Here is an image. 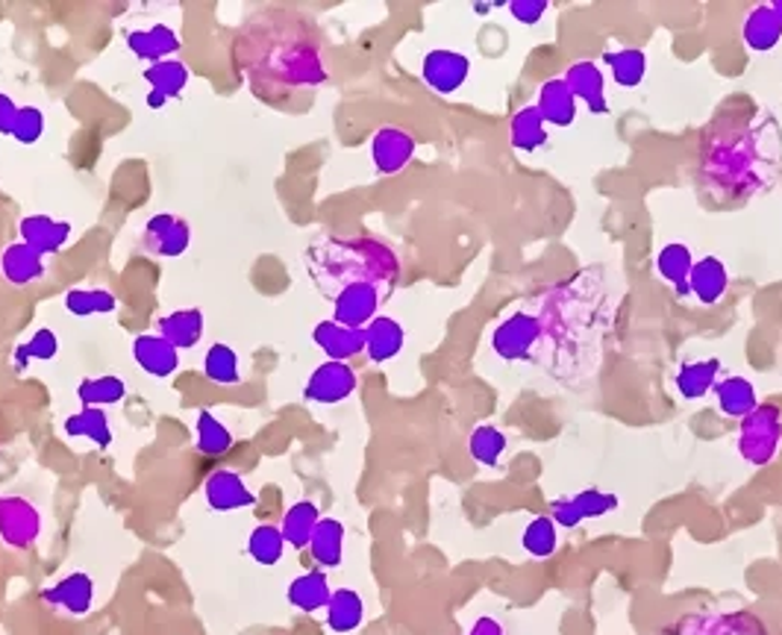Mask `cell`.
<instances>
[{
	"instance_id": "obj_1",
	"label": "cell",
	"mask_w": 782,
	"mask_h": 635,
	"mask_svg": "<svg viewBox=\"0 0 782 635\" xmlns=\"http://www.w3.org/2000/svg\"><path fill=\"white\" fill-rule=\"evenodd\" d=\"M230 59L250 94L271 110H297L330 80L318 30L292 7L250 12L233 38Z\"/></svg>"
},
{
	"instance_id": "obj_2",
	"label": "cell",
	"mask_w": 782,
	"mask_h": 635,
	"mask_svg": "<svg viewBox=\"0 0 782 635\" xmlns=\"http://www.w3.org/2000/svg\"><path fill=\"white\" fill-rule=\"evenodd\" d=\"M782 174V124L768 106L733 101L700 133L698 185L709 201L741 203Z\"/></svg>"
},
{
	"instance_id": "obj_3",
	"label": "cell",
	"mask_w": 782,
	"mask_h": 635,
	"mask_svg": "<svg viewBox=\"0 0 782 635\" xmlns=\"http://www.w3.org/2000/svg\"><path fill=\"white\" fill-rule=\"evenodd\" d=\"M607 283L600 268H582L574 280L551 286L526 301L539 321L533 365L559 379L598 371L607 332Z\"/></svg>"
},
{
	"instance_id": "obj_4",
	"label": "cell",
	"mask_w": 782,
	"mask_h": 635,
	"mask_svg": "<svg viewBox=\"0 0 782 635\" xmlns=\"http://www.w3.org/2000/svg\"><path fill=\"white\" fill-rule=\"evenodd\" d=\"M306 274L324 301H336L353 286H374L392 297L400 280L395 248L374 236H321L304 253Z\"/></svg>"
},
{
	"instance_id": "obj_5",
	"label": "cell",
	"mask_w": 782,
	"mask_h": 635,
	"mask_svg": "<svg viewBox=\"0 0 782 635\" xmlns=\"http://www.w3.org/2000/svg\"><path fill=\"white\" fill-rule=\"evenodd\" d=\"M782 451V406L759 400L753 412L738 423V453L747 465L764 468Z\"/></svg>"
},
{
	"instance_id": "obj_6",
	"label": "cell",
	"mask_w": 782,
	"mask_h": 635,
	"mask_svg": "<svg viewBox=\"0 0 782 635\" xmlns=\"http://www.w3.org/2000/svg\"><path fill=\"white\" fill-rule=\"evenodd\" d=\"M192 248V224L174 212L150 215L138 233V250L154 259H177Z\"/></svg>"
},
{
	"instance_id": "obj_7",
	"label": "cell",
	"mask_w": 782,
	"mask_h": 635,
	"mask_svg": "<svg viewBox=\"0 0 782 635\" xmlns=\"http://www.w3.org/2000/svg\"><path fill=\"white\" fill-rule=\"evenodd\" d=\"M535 348H539V321L526 306L515 309L491 330V350L503 362H530L533 365Z\"/></svg>"
},
{
	"instance_id": "obj_8",
	"label": "cell",
	"mask_w": 782,
	"mask_h": 635,
	"mask_svg": "<svg viewBox=\"0 0 782 635\" xmlns=\"http://www.w3.org/2000/svg\"><path fill=\"white\" fill-rule=\"evenodd\" d=\"M42 535L38 507L24 495H0V542L12 551L36 547Z\"/></svg>"
},
{
	"instance_id": "obj_9",
	"label": "cell",
	"mask_w": 782,
	"mask_h": 635,
	"mask_svg": "<svg viewBox=\"0 0 782 635\" xmlns=\"http://www.w3.org/2000/svg\"><path fill=\"white\" fill-rule=\"evenodd\" d=\"M356 386H360V377H356V371H353L350 362L324 360L306 379L304 397L309 404L336 406L353 397Z\"/></svg>"
},
{
	"instance_id": "obj_10",
	"label": "cell",
	"mask_w": 782,
	"mask_h": 635,
	"mask_svg": "<svg viewBox=\"0 0 782 635\" xmlns=\"http://www.w3.org/2000/svg\"><path fill=\"white\" fill-rule=\"evenodd\" d=\"M423 83L439 94L460 92L471 77V59L453 47H435L421 63Z\"/></svg>"
},
{
	"instance_id": "obj_11",
	"label": "cell",
	"mask_w": 782,
	"mask_h": 635,
	"mask_svg": "<svg viewBox=\"0 0 782 635\" xmlns=\"http://www.w3.org/2000/svg\"><path fill=\"white\" fill-rule=\"evenodd\" d=\"M415 150L418 145H415L412 133H406L404 127H395V124H386L371 136V162L379 177L400 174L412 162Z\"/></svg>"
},
{
	"instance_id": "obj_12",
	"label": "cell",
	"mask_w": 782,
	"mask_h": 635,
	"mask_svg": "<svg viewBox=\"0 0 782 635\" xmlns=\"http://www.w3.org/2000/svg\"><path fill=\"white\" fill-rule=\"evenodd\" d=\"M94 591L98 589H94L92 574L75 571L68 574V577H63V580H56L54 586H47V589L38 591V600H42L45 606L56 609V612L83 617L92 612Z\"/></svg>"
},
{
	"instance_id": "obj_13",
	"label": "cell",
	"mask_w": 782,
	"mask_h": 635,
	"mask_svg": "<svg viewBox=\"0 0 782 635\" xmlns=\"http://www.w3.org/2000/svg\"><path fill=\"white\" fill-rule=\"evenodd\" d=\"M203 498L209 503L212 512H239L257 503V495L250 491L245 477L239 470L218 468L212 470L206 483H203Z\"/></svg>"
},
{
	"instance_id": "obj_14",
	"label": "cell",
	"mask_w": 782,
	"mask_h": 635,
	"mask_svg": "<svg viewBox=\"0 0 782 635\" xmlns=\"http://www.w3.org/2000/svg\"><path fill=\"white\" fill-rule=\"evenodd\" d=\"M386 301L388 297L379 288L353 286L332 301V321L353 327V330H365L377 318L379 306L386 304Z\"/></svg>"
},
{
	"instance_id": "obj_15",
	"label": "cell",
	"mask_w": 782,
	"mask_h": 635,
	"mask_svg": "<svg viewBox=\"0 0 782 635\" xmlns=\"http://www.w3.org/2000/svg\"><path fill=\"white\" fill-rule=\"evenodd\" d=\"M21 241L36 250L38 257H56L65 248V241L71 239L75 224L63 222V218H50V215H24L19 224Z\"/></svg>"
},
{
	"instance_id": "obj_16",
	"label": "cell",
	"mask_w": 782,
	"mask_h": 635,
	"mask_svg": "<svg viewBox=\"0 0 782 635\" xmlns=\"http://www.w3.org/2000/svg\"><path fill=\"white\" fill-rule=\"evenodd\" d=\"M565 83L574 92V98L591 112V115H607L609 101H607V75L598 63L591 59H580V63L568 65L565 71Z\"/></svg>"
},
{
	"instance_id": "obj_17",
	"label": "cell",
	"mask_w": 782,
	"mask_h": 635,
	"mask_svg": "<svg viewBox=\"0 0 782 635\" xmlns=\"http://www.w3.org/2000/svg\"><path fill=\"white\" fill-rule=\"evenodd\" d=\"M313 341L332 362H350L365 353V330H353V327L336 324L332 318L315 324Z\"/></svg>"
},
{
	"instance_id": "obj_18",
	"label": "cell",
	"mask_w": 782,
	"mask_h": 635,
	"mask_svg": "<svg viewBox=\"0 0 782 635\" xmlns=\"http://www.w3.org/2000/svg\"><path fill=\"white\" fill-rule=\"evenodd\" d=\"M129 350H133V360H136L138 368L145 371L148 377L166 379L180 368V350H177L174 344H168L157 332H141V336H136Z\"/></svg>"
},
{
	"instance_id": "obj_19",
	"label": "cell",
	"mask_w": 782,
	"mask_h": 635,
	"mask_svg": "<svg viewBox=\"0 0 782 635\" xmlns=\"http://www.w3.org/2000/svg\"><path fill=\"white\" fill-rule=\"evenodd\" d=\"M535 110L544 118L547 127H571L580 112V101L574 98V92L565 83V77H553L539 89V101Z\"/></svg>"
},
{
	"instance_id": "obj_20",
	"label": "cell",
	"mask_w": 782,
	"mask_h": 635,
	"mask_svg": "<svg viewBox=\"0 0 782 635\" xmlns=\"http://www.w3.org/2000/svg\"><path fill=\"white\" fill-rule=\"evenodd\" d=\"M45 257H38L36 250L24 245V241H12L0 253V276L10 286H33L45 276Z\"/></svg>"
},
{
	"instance_id": "obj_21",
	"label": "cell",
	"mask_w": 782,
	"mask_h": 635,
	"mask_svg": "<svg viewBox=\"0 0 782 635\" xmlns=\"http://www.w3.org/2000/svg\"><path fill=\"white\" fill-rule=\"evenodd\" d=\"M124 42H127L129 54L138 56V59H148V65L162 63L168 56L180 54V47H183L177 30L168 27V24H154L148 30H129Z\"/></svg>"
},
{
	"instance_id": "obj_22",
	"label": "cell",
	"mask_w": 782,
	"mask_h": 635,
	"mask_svg": "<svg viewBox=\"0 0 782 635\" xmlns=\"http://www.w3.org/2000/svg\"><path fill=\"white\" fill-rule=\"evenodd\" d=\"M691 297H698L703 306H715L724 301L729 288V271L718 257L694 259V268L689 274Z\"/></svg>"
},
{
	"instance_id": "obj_23",
	"label": "cell",
	"mask_w": 782,
	"mask_h": 635,
	"mask_svg": "<svg viewBox=\"0 0 782 635\" xmlns=\"http://www.w3.org/2000/svg\"><path fill=\"white\" fill-rule=\"evenodd\" d=\"M404 344L406 330L392 315H377V318L365 327V356H369L374 365H383V362H392L395 356H400Z\"/></svg>"
},
{
	"instance_id": "obj_24",
	"label": "cell",
	"mask_w": 782,
	"mask_h": 635,
	"mask_svg": "<svg viewBox=\"0 0 782 635\" xmlns=\"http://www.w3.org/2000/svg\"><path fill=\"white\" fill-rule=\"evenodd\" d=\"M741 38L753 54H768L782 42V21L773 12L771 3H759L747 12L745 24H741Z\"/></svg>"
},
{
	"instance_id": "obj_25",
	"label": "cell",
	"mask_w": 782,
	"mask_h": 635,
	"mask_svg": "<svg viewBox=\"0 0 782 635\" xmlns=\"http://www.w3.org/2000/svg\"><path fill=\"white\" fill-rule=\"evenodd\" d=\"M203 309L189 306V309H174V313L162 315L157 321V336L174 344L177 350L197 348V341L203 339Z\"/></svg>"
},
{
	"instance_id": "obj_26",
	"label": "cell",
	"mask_w": 782,
	"mask_h": 635,
	"mask_svg": "<svg viewBox=\"0 0 782 635\" xmlns=\"http://www.w3.org/2000/svg\"><path fill=\"white\" fill-rule=\"evenodd\" d=\"M721 368H724V365H721L718 356L685 362V365L677 371L673 386H677L682 400H703L709 392H715V386H718Z\"/></svg>"
},
{
	"instance_id": "obj_27",
	"label": "cell",
	"mask_w": 782,
	"mask_h": 635,
	"mask_svg": "<svg viewBox=\"0 0 782 635\" xmlns=\"http://www.w3.org/2000/svg\"><path fill=\"white\" fill-rule=\"evenodd\" d=\"M306 551L321 571L339 568L341 559H344V524L339 518H321Z\"/></svg>"
},
{
	"instance_id": "obj_28",
	"label": "cell",
	"mask_w": 782,
	"mask_h": 635,
	"mask_svg": "<svg viewBox=\"0 0 782 635\" xmlns=\"http://www.w3.org/2000/svg\"><path fill=\"white\" fill-rule=\"evenodd\" d=\"M330 594H332L330 580H327V574H324L321 568L304 571L301 577H295V580L288 582V591H286L288 603H292L297 612H306V615H315V612L327 609Z\"/></svg>"
},
{
	"instance_id": "obj_29",
	"label": "cell",
	"mask_w": 782,
	"mask_h": 635,
	"mask_svg": "<svg viewBox=\"0 0 782 635\" xmlns=\"http://www.w3.org/2000/svg\"><path fill=\"white\" fill-rule=\"evenodd\" d=\"M691 268H694V257H691L689 245H682V241H671L656 253V274L665 283H671L673 292L680 297H691Z\"/></svg>"
},
{
	"instance_id": "obj_30",
	"label": "cell",
	"mask_w": 782,
	"mask_h": 635,
	"mask_svg": "<svg viewBox=\"0 0 782 635\" xmlns=\"http://www.w3.org/2000/svg\"><path fill=\"white\" fill-rule=\"evenodd\" d=\"M321 509H318V503L315 500H297V503H292V507L286 509V515H283V524H280V533H283V538H286L288 547H295V551H306L309 547V542H313V533L315 526H318V521H321Z\"/></svg>"
},
{
	"instance_id": "obj_31",
	"label": "cell",
	"mask_w": 782,
	"mask_h": 635,
	"mask_svg": "<svg viewBox=\"0 0 782 635\" xmlns=\"http://www.w3.org/2000/svg\"><path fill=\"white\" fill-rule=\"evenodd\" d=\"M715 400H718V409L721 415H727V418H747V415L753 412L756 406H759V395H756V386L750 383L747 377H738V374H733V377H724L718 379V386H715Z\"/></svg>"
},
{
	"instance_id": "obj_32",
	"label": "cell",
	"mask_w": 782,
	"mask_h": 635,
	"mask_svg": "<svg viewBox=\"0 0 782 635\" xmlns=\"http://www.w3.org/2000/svg\"><path fill=\"white\" fill-rule=\"evenodd\" d=\"M547 138H551V133H547V124H544V118L539 115V110L533 106H521V110L509 118V141H512V148L521 150V154H535V150H542L544 145H547Z\"/></svg>"
},
{
	"instance_id": "obj_33",
	"label": "cell",
	"mask_w": 782,
	"mask_h": 635,
	"mask_svg": "<svg viewBox=\"0 0 782 635\" xmlns=\"http://www.w3.org/2000/svg\"><path fill=\"white\" fill-rule=\"evenodd\" d=\"M365 621V600L356 589H336L327 603V626L332 633L348 635Z\"/></svg>"
},
{
	"instance_id": "obj_34",
	"label": "cell",
	"mask_w": 782,
	"mask_h": 635,
	"mask_svg": "<svg viewBox=\"0 0 782 635\" xmlns=\"http://www.w3.org/2000/svg\"><path fill=\"white\" fill-rule=\"evenodd\" d=\"M63 430L68 439H89L94 447L106 451L112 444V427H110V415L103 409H94V406H83L80 412L68 415L63 423Z\"/></svg>"
},
{
	"instance_id": "obj_35",
	"label": "cell",
	"mask_w": 782,
	"mask_h": 635,
	"mask_svg": "<svg viewBox=\"0 0 782 635\" xmlns=\"http://www.w3.org/2000/svg\"><path fill=\"white\" fill-rule=\"evenodd\" d=\"M603 63L612 71V80H615L621 89H635L642 86V80L647 77V54L642 47H617V50H607L603 54Z\"/></svg>"
},
{
	"instance_id": "obj_36",
	"label": "cell",
	"mask_w": 782,
	"mask_h": 635,
	"mask_svg": "<svg viewBox=\"0 0 782 635\" xmlns=\"http://www.w3.org/2000/svg\"><path fill=\"white\" fill-rule=\"evenodd\" d=\"M203 377L215 383V386H239L241 383V362L239 353L224 344V341H215L209 344V350L203 353Z\"/></svg>"
},
{
	"instance_id": "obj_37",
	"label": "cell",
	"mask_w": 782,
	"mask_h": 635,
	"mask_svg": "<svg viewBox=\"0 0 782 635\" xmlns=\"http://www.w3.org/2000/svg\"><path fill=\"white\" fill-rule=\"evenodd\" d=\"M141 77H145V83H150V92L166 94L168 101L180 98V94L185 92L189 80H192L183 59H162V63L148 65V68L141 71Z\"/></svg>"
},
{
	"instance_id": "obj_38",
	"label": "cell",
	"mask_w": 782,
	"mask_h": 635,
	"mask_svg": "<svg viewBox=\"0 0 782 635\" xmlns=\"http://www.w3.org/2000/svg\"><path fill=\"white\" fill-rule=\"evenodd\" d=\"M194 447H197L203 456H224V453H230L233 433L227 430V423L215 412H209V409H201V412H197V421H194Z\"/></svg>"
},
{
	"instance_id": "obj_39",
	"label": "cell",
	"mask_w": 782,
	"mask_h": 635,
	"mask_svg": "<svg viewBox=\"0 0 782 635\" xmlns=\"http://www.w3.org/2000/svg\"><path fill=\"white\" fill-rule=\"evenodd\" d=\"M507 447H509L507 433H503L500 427H495V423H479V427H474L468 435L471 460L477 462V465H486V468H495L497 462H500V456L507 453Z\"/></svg>"
},
{
	"instance_id": "obj_40",
	"label": "cell",
	"mask_w": 782,
	"mask_h": 635,
	"mask_svg": "<svg viewBox=\"0 0 782 635\" xmlns=\"http://www.w3.org/2000/svg\"><path fill=\"white\" fill-rule=\"evenodd\" d=\"M77 397L83 406L106 409V406L121 404L127 397V383L118 374H101V377H86L77 386Z\"/></svg>"
},
{
	"instance_id": "obj_41",
	"label": "cell",
	"mask_w": 782,
	"mask_h": 635,
	"mask_svg": "<svg viewBox=\"0 0 782 635\" xmlns=\"http://www.w3.org/2000/svg\"><path fill=\"white\" fill-rule=\"evenodd\" d=\"M286 538H283L276 524H259L248 535V556L257 565H265V568L280 565V559L286 556Z\"/></svg>"
},
{
	"instance_id": "obj_42",
	"label": "cell",
	"mask_w": 782,
	"mask_h": 635,
	"mask_svg": "<svg viewBox=\"0 0 782 635\" xmlns=\"http://www.w3.org/2000/svg\"><path fill=\"white\" fill-rule=\"evenodd\" d=\"M59 353V336L50 327H42L30 336L24 344L15 348L12 353V368L15 374H24L30 368V362H50Z\"/></svg>"
},
{
	"instance_id": "obj_43",
	"label": "cell",
	"mask_w": 782,
	"mask_h": 635,
	"mask_svg": "<svg viewBox=\"0 0 782 635\" xmlns=\"http://www.w3.org/2000/svg\"><path fill=\"white\" fill-rule=\"evenodd\" d=\"M63 304L75 318H92V315L115 313L118 297L112 295L110 288H71Z\"/></svg>"
},
{
	"instance_id": "obj_44",
	"label": "cell",
	"mask_w": 782,
	"mask_h": 635,
	"mask_svg": "<svg viewBox=\"0 0 782 635\" xmlns=\"http://www.w3.org/2000/svg\"><path fill=\"white\" fill-rule=\"evenodd\" d=\"M521 547L533 559H551L559 547V526L553 524L551 515H535L521 533Z\"/></svg>"
},
{
	"instance_id": "obj_45",
	"label": "cell",
	"mask_w": 782,
	"mask_h": 635,
	"mask_svg": "<svg viewBox=\"0 0 782 635\" xmlns=\"http://www.w3.org/2000/svg\"><path fill=\"white\" fill-rule=\"evenodd\" d=\"M574 503L580 509L582 521H594V518L609 515V512H615L621 507L617 495L603 491V488H582L580 495H574Z\"/></svg>"
},
{
	"instance_id": "obj_46",
	"label": "cell",
	"mask_w": 782,
	"mask_h": 635,
	"mask_svg": "<svg viewBox=\"0 0 782 635\" xmlns=\"http://www.w3.org/2000/svg\"><path fill=\"white\" fill-rule=\"evenodd\" d=\"M10 136L19 145H36L38 138L45 136V112L38 110V106H21Z\"/></svg>"
},
{
	"instance_id": "obj_47",
	"label": "cell",
	"mask_w": 782,
	"mask_h": 635,
	"mask_svg": "<svg viewBox=\"0 0 782 635\" xmlns=\"http://www.w3.org/2000/svg\"><path fill=\"white\" fill-rule=\"evenodd\" d=\"M507 10H509V15L518 21V24L533 27V24H539V21L547 15L551 3H547V0H512V3H507Z\"/></svg>"
},
{
	"instance_id": "obj_48",
	"label": "cell",
	"mask_w": 782,
	"mask_h": 635,
	"mask_svg": "<svg viewBox=\"0 0 782 635\" xmlns=\"http://www.w3.org/2000/svg\"><path fill=\"white\" fill-rule=\"evenodd\" d=\"M547 515L553 518V524L559 526V530H577V526L582 524V515L577 503H574V498H556L551 503V512H547Z\"/></svg>"
},
{
	"instance_id": "obj_49",
	"label": "cell",
	"mask_w": 782,
	"mask_h": 635,
	"mask_svg": "<svg viewBox=\"0 0 782 635\" xmlns=\"http://www.w3.org/2000/svg\"><path fill=\"white\" fill-rule=\"evenodd\" d=\"M19 103L12 101L10 94L0 92V133L3 136H10L12 133V124H15V115H19Z\"/></svg>"
},
{
	"instance_id": "obj_50",
	"label": "cell",
	"mask_w": 782,
	"mask_h": 635,
	"mask_svg": "<svg viewBox=\"0 0 782 635\" xmlns=\"http://www.w3.org/2000/svg\"><path fill=\"white\" fill-rule=\"evenodd\" d=\"M468 635H507V630H503V624H500L497 617L483 615V617H477L474 624H471Z\"/></svg>"
},
{
	"instance_id": "obj_51",
	"label": "cell",
	"mask_w": 782,
	"mask_h": 635,
	"mask_svg": "<svg viewBox=\"0 0 782 635\" xmlns=\"http://www.w3.org/2000/svg\"><path fill=\"white\" fill-rule=\"evenodd\" d=\"M148 106L154 112H159V110H166L168 106V98L166 94H159V92H148Z\"/></svg>"
},
{
	"instance_id": "obj_52",
	"label": "cell",
	"mask_w": 782,
	"mask_h": 635,
	"mask_svg": "<svg viewBox=\"0 0 782 635\" xmlns=\"http://www.w3.org/2000/svg\"><path fill=\"white\" fill-rule=\"evenodd\" d=\"M491 7H495V3H474V12H477V15H488Z\"/></svg>"
},
{
	"instance_id": "obj_53",
	"label": "cell",
	"mask_w": 782,
	"mask_h": 635,
	"mask_svg": "<svg viewBox=\"0 0 782 635\" xmlns=\"http://www.w3.org/2000/svg\"><path fill=\"white\" fill-rule=\"evenodd\" d=\"M771 7H773V12H777V15H780V21H782V0H773Z\"/></svg>"
}]
</instances>
